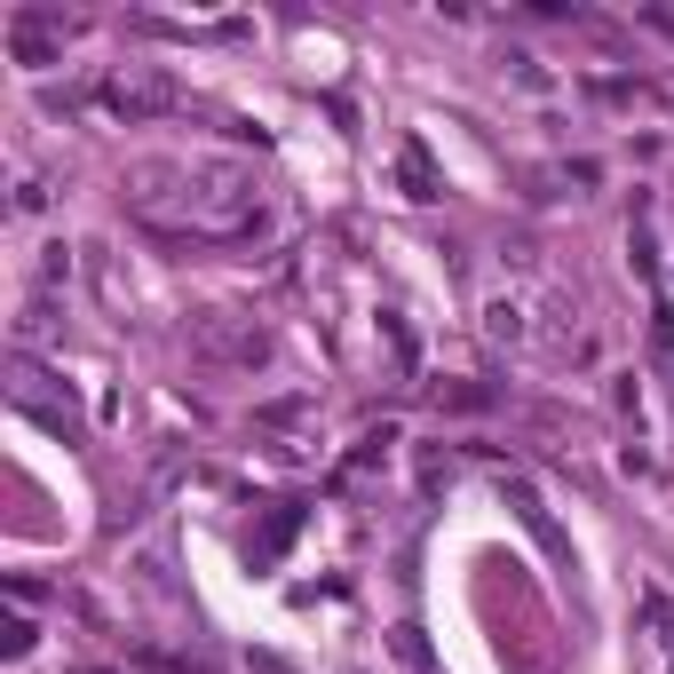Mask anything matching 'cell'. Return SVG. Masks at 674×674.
<instances>
[{"instance_id": "obj_12", "label": "cell", "mask_w": 674, "mask_h": 674, "mask_svg": "<svg viewBox=\"0 0 674 674\" xmlns=\"http://www.w3.org/2000/svg\"><path fill=\"white\" fill-rule=\"evenodd\" d=\"M445 477H453V460H445V453H421V492H436Z\"/></svg>"}, {"instance_id": "obj_3", "label": "cell", "mask_w": 674, "mask_h": 674, "mask_svg": "<svg viewBox=\"0 0 674 674\" xmlns=\"http://www.w3.org/2000/svg\"><path fill=\"white\" fill-rule=\"evenodd\" d=\"M64 41H72V24H64L56 9H9V56L24 64V72H48V64L64 56Z\"/></svg>"}, {"instance_id": "obj_8", "label": "cell", "mask_w": 674, "mask_h": 674, "mask_svg": "<svg viewBox=\"0 0 674 674\" xmlns=\"http://www.w3.org/2000/svg\"><path fill=\"white\" fill-rule=\"evenodd\" d=\"M436 404H453V413H484V404H492V389H477V381H436Z\"/></svg>"}, {"instance_id": "obj_11", "label": "cell", "mask_w": 674, "mask_h": 674, "mask_svg": "<svg viewBox=\"0 0 674 674\" xmlns=\"http://www.w3.org/2000/svg\"><path fill=\"white\" fill-rule=\"evenodd\" d=\"M41 207H48V183L24 175V183H16V215H41Z\"/></svg>"}, {"instance_id": "obj_4", "label": "cell", "mask_w": 674, "mask_h": 674, "mask_svg": "<svg viewBox=\"0 0 674 674\" xmlns=\"http://www.w3.org/2000/svg\"><path fill=\"white\" fill-rule=\"evenodd\" d=\"M509 500H516V516H524V532H532V539H539V548H548V556H556V563H563V556H571V548H563V532H556V524H548V509H539V492H532V484H524V477H509Z\"/></svg>"}, {"instance_id": "obj_9", "label": "cell", "mask_w": 674, "mask_h": 674, "mask_svg": "<svg viewBox=\"0 0 674 674\" xmlns=\"http://www.w3.org/2000/svg\"><path fill=\"white\" fill-rule=\"evenodd\" d=\"M64 270H72V247H64V239H56V247H41V286H56Z\"/></svg>"}, {"instance_id": "obj_14", "label": "cell", "mask_w": 674, "mask_h": 674, "mask_svg": "<svg viewBox=\"0 0 674 674\" xmlns=\"http://www.w3.org/2000/svg\"><path fill=\"white\" fill-rule=\"evenodd\" d=\"M32 635H41V627H32V619H16V627H9V666H16V659L32 651Z\"/></svg>"}, {"instance_id": "obj_5", "label": "cell", "mask_w": 674, "mask_h": 674, "mask_svg": "<svg viewBox=\"0 0 674 674\" xmlns=\"http://www.w3.org/2000/svg\"><path fill=\"white\" fill-rule=\"evenodd\" d=\"M397 183H404V198H436V191H445V175L429 167L421 144H397Z\"/></svg>"}, {"instance_id": "obj_6", "label": "cell", "mask_w": 674, "mask_h": 674, "mask_svg": "<svg viewBox=\"0 0 674 674\" xmlns=\"http://www.w3.org/2000/svg\"><path fill=\"white\" fill-rule=\"evenodd\" d=\"M294 532H301V509H294V500H278V516L262 524V539H247V556H254V563H270V556H278Z\"/></svg>"}, {"instance_id": "obj_1", "label": "cell", "mask_w": 674, "mask_h": 674, "mask_svg": "<svg viewBox=\"0 0 674 674\" xmlns=\"http://www.w3.org/2000/svg\"><path fill=\"white\" fill-rule=\"evenodd\" d=\"M175 104H183V88L167 80V72H151V64H127V72L95 80V112H104V119H119V127H144V119L175 112Z\"/></svg>"}, {"instance_id": "obj_13", "label": "cell", "mask_w": 674, "mask_h": 674, "mask_svg": "<svg viewBox=\"0 0 674 674\" xmlns=\"http://www.w3.org/2000/svg\"><path fill=\"white\" fill-rule=\"evenodd\" d=\"M397 651L413 659V666H429V643H421V627H397Z\"/></svg>"}, {"instance_id": "obj_10", "label": "cell", "mask_w": 674, "mask_h": 674, "mask_svg": "<svg viewBox=\"0 0 674 674\" xmlns=\"http://www.w3.org/2000/svg\"><path fill=\"white\" fill-rule=\"evenodd\" d=\"M41 333H48V301H32V310H24V318H16V342H24V350H32V342H41Z\"/></svg>"}, {"instance_id": "obj_7", "label": "cell", "mask_w": 674, "mask_h": 674, "mask_svg": "<svg viewBox=\"0 0 674 674\" xmlns=\"http://www.w3.org/2000/svg\"><path fill=\"white\" fill-rule=\"evenodd\" d=\"M484 333H492V342H509V350H516V342H524V301H509V294H500L492 310H484Z\"/></svg>"}, {"instance_id": "obj_2", "label": "cell", "mask_w": 674, "mask_h": 674, "mask_svg": "<svg viewBox=\"0 0 674 674\" xmlns=\"http://www.w3.org/2000/svg\"><path fill=\"white\" fill-rule=\"evenodd\" d=\"M191 350L215 357V365H262L270 357V333L254 318H239V310H207V318L191 325Z\"/></svg>"}]
</instances>
